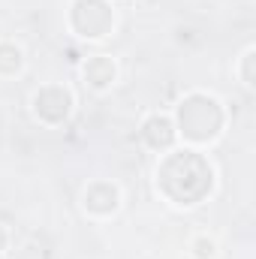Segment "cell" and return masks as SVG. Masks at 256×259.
<instances>
[{"instance_id":"obj_1","label":"cell","mask_w":256,"mask_h":259,"mask_svg":"<svg viewBox=\"0 0 256 259\" xmlns=\"http://www.w3.org/2000/svg\"><path fill=\"white\" fill-rule=\"evenodd\" d=\"M223 127L220 103L208 94H193L178 109V130L190 142H211Z\"/></svg>"},{"instance_id":"obj_2","label":"cell","mask_w":256,"mask_h":259,"mask_svg":"<svg viewBox=\"0 0 256 259\" xmlns=\"http://www.w3.org/2000/svg\"><path fill=\"white\" fill-rule=\"evenodd\" d=\"M115 75H118V66H115L112 58H106V55H97V58H91V61L84 64V78H88L91 88H97V91L115 84Z\"/></svg>"},{"instance_id":"obj_3","label":"cell","mask_w":256,"mask_h":259,"mask_svg":"<svg viewBox=\"0 0 256 259\" xmlns=\"http://www.w3.org/2000/svg\"><path fill=\"white\" fill-rule=\"evenodd\" d=\"M142 136H145L154 148H166V145H172V139H175V127H172L169 118L151 115V118L145 121V127H142Z\"/></svg>"},{"instance_id":"obj_4","label":"cell","mask_w":256,"mask_h":259,"mask_svg":"<svg viewBox=\"0 0 256 259\" xmlns=\"http://www.w3.org/2000/svg\"><path fill=\"white\" fill-rule=\"evenodd\" d=\"M193 253L199 259H214L217 256V244H214L211 238H196V241H193Z\"/></svg>"},{"instance_id":"obj_5","label":"cell","mask_w":256,"mask_h":259,"mask_svg":"<svg viewBox=\"0 0 256 259\" xmlns=\"http://www.w3.org/2000/svg\"><path fill=\"white\" fill-rule=\"evenodd\" d=\"M250 61H253V49H247V52H244V58H241V81H244L247 88H253V75H250Z\"/></svg>"}]
</instances>
